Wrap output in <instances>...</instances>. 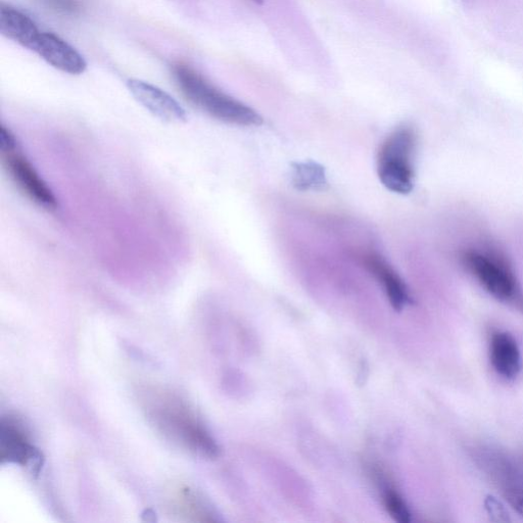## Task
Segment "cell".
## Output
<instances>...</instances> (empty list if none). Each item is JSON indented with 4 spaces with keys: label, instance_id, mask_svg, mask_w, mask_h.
Listing matches in <instances>:
<instances>
[{
    "label": "cell",
    "instance_id": "cell-1",
    "mask_svg": "<svg viewBox=\"0 0 523 523\" xmlns=\"http://www.w3.org/2000/svg\"><path fill=\"white\" fill-rule=\"evenodd\" d=\"M174 78L184 97L214 119L246 127L263 124L259 113L216 88L193 68L177 65Z\"/></svg>",
    "mask_w": 523,
    "mask_h": 523
},
{
    "label": "cell",
    "instance_id": "cell-2",
    "mask_svg": "<svg viewBox=\"0 0 523 523\" xmlns=\"http://www.w3.org/2000/svg\"><path fill=\"white\" fill-rule=\"evenodd\" d=\"M417 134L409 125L396 128L383 142L377 156L380 182L399 195H408L414 187V156Z\"/></svg>",
    "mask_w": 523,
    "mask_h": 523
},
{
    "label": "cell",
    "instance_id": "cell-3",
    "mask_svg": "<svg viewBox=\"0 0 523 523\" xmlns=\"http://www.w3.org/2000/svg\"><path fill=\"white\" fill-rule=\"evenodd\" d=\"M461 262L492 297L523 313V293L505 257L497 252L469 250L461 255Z\"/></svg>",
    "mask_w": 523,
    "mask_h": 523
},
{
    "label": "cell",
    "instance_id": "cell-4",
    "mask_svg": "<svg viewBox=\"0 0 523 523\" xmlns=\"http://www.w3.org/2000/svg\"><path fill=\"white\" fill-rule=\"evenodd\" d=\"M151 415L165 435L190 451L208 457H215L218 454V447L214 440L193 412H190L179 400L164 396V399L156 401Z\"/></svg>",
    "mask_w": 523,
    "mask_h": 523
},
{
    "label": "cell",
    "instance_id": "cell-5",
    "mask_svg": "<svg viewBox=\"0 0 523 523\" xmlns=\"http://www.w3.org/2000/svg\"><path fill=\"white\" fill-rule=\"evenodd\" d=\"M472 457L509 505L523 517V475L513 461L503 452L486 446L474 448Z\"/></svg>",
    "mask_w": 523,
    "mask_h": 523
},
{
    "label": "cell",
    "instance_id": "cell-6",
    "mask_svg": "<svg viewBox=\"0 0 523 523\" xmlns=\"http://www.w3.org/2000/svg\"><path fill=\"white\" fill-rule=\"evenodd\" d=\"M3 158L11 178L29 200L47 211L58 209L59 203L53 190L20 149L3 154Z\"/></svg>",
    "mask_w": 523,
    "mask_h": 523
},
{
    "label": "cell",
    "instance_id": "cell-7",
    "mask_svg": "<svg viewBox=\"0 0 523 523\" xmlns=\"http://www.w3.org/2000/svg\"><path fill=\"white\" fill-rule=\"evenodd\" d=\"M31 51L47 64L69 75H81L87 69L85 59L75 47L52 32L41 31Z\"/></svg>",
    "mask_w": 523,
    "mask_h": 523
},
{
    "label": "cell",
    "instance_id": "cell-8",
    "mask_svg": "<svg viewBox=\"0 0 523 523\" xmlns=\"http://www.w3.org/2000/svg\"><path fill=\"white\" fill-rule=\"evenodd\" d=\"M127 88L137 103L162 121L181 123L187 120L182 106L158 86L139 79H129Z\"/></svg>",
    "mask_w": 523,
    "mask_h": 523
},
{
    "label": "cell",
    "instance_id": "cell-9",
    "mask_svg": "<svg viewBox=\"0 0 523 523\" xmlns=\"http://www.w3.org/2000/svg\"><path fill=\"white\" fill-rule=\"evenodd\" d=\"M361 259L365 268L383 285L395 310L400 311L411 302L405 282L382 256L369 252L365 253Z\"/></svg>",
    "mask_w": 523,
    "mask_h": 523
},
{
    "label": "cell",
    "instance_id": "cell-10",
    "mask_svg": "<svg viewBox=\"0 0 523 523\" xmlns=\"http://www.w3.org/2000/svg\"><path fill=\"white\" fill-rule=\"evenodd\" d=\"M0 459L21 465L40 459L22 427L10 419L3 420L0 425Z\"/></svg>",
    "mask_w": 523,
    "mask_h": 523
},
{
    "label": "cell",
    "instance_id": "cell-11",
    "mask_svg": "<svg viewBox=\"0 0 523 523\" xmlns=\"http://www.w3.org/2000/svg\"><path fill=\"white\" fill-rule=\"evenodd\" d=\"M490 360L503 378L514 379L521 371L522 359L516 340L507 331L497 330L490 341Z\"/></svg>",
    "mask_w": 523,
    "mask_h": 523
},
{
    "label": "cell",
    "instance_id": "cell-12",
    "mask_svg": "<svg viewBox=\"0 0 523 523\" xmlns=\"http://www.w3.org/2000/svg\"><path fill=\"white\" fill-rule=\"evenodd\" d=\"M0 32L8 39L31 51L41 31L26 14L3 4L0 9Z\"/></svg>",
    "mask_w": 523,
    "mask_h": 523
},
{
    "label": "cell",
    "instance_id": "cell-13",
    "mask_svg": "<svg viewBox=\"0 0 523 523\" xmlns=\"http://www.w3.org/2000/svg\"><path fill=\"white\" fill-rule=\"evenodd\" d=\"M293 182L300 190H325L327 187L323 167L313 162L296 164Z\"/></svg>",
    "mask_w": 523,
    "mask_h": 523
},
{
    "label": "cell",
    "instance_id": "cell-14",
    "mask_svg": "<svg viewBox=\"0 0 523 523\" xmlns=\"http://www.w3.org/2000/svg\"><path fill=\"white\" fill-rule=\"evenodd\" d=\"M384 502L388 512L397 521L407 523L411 521V512L403 498L395 491L388 488L384 495Z\"/></svg>",
    "mask_w": 523,
    "mask_h": 523
},
{
    "label": "cell",
    "instance_id": "cell-15",
    "mask_svg": "<svg viewBox=\"0 0 523 523\" xmlns=\"http://www.w3.org/2000/svg\"><path fill=\"white\" fill-rule=\"evenodd\" d=\"M43 2L63 14H76L82 6V0H43Z\"/></svg>",
    "mask_w": 523,
    "mask_h": 523
},
{
    "label": "cell",
    "instance_id": "cell-16",
    "mask_svg": "<svg viewBox=\"0 0 523 523\" xmlns=\"http://www.w3.org/2000/svg\"><path fill=\"white\" fill-rule=\"evenodd\" d=\"M19 149L18 141L12 131L6 126L0 127V151L2 154Z\"/></svg>",
    "mask_w": 523,
    "mask_h": 523
},
{
    "label": "cell",
    "instance_id": "cell-17",
    "mask_svg": "<svg viewBox=\"0 0 523 523\" xmlns=\"http://www.w3.org/2000/svg\"><path fill=\"white\" fill-rule=\"evenodd\" d=\"M257 5H262L264 3V0H252Z\"/></svg>",
    "mask_w": 523,
    "mask_h": 523
}]
</instances>
